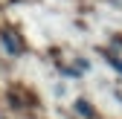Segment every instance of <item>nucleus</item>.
Returning <instances> with one entry per match:
<instances>
[{
    "instance_id": "f257e3e1",
    "label": "nucleus",
    "mask_w": 122,
    "mask_h": 119,
    "mask_svg": "<svg viewBox=\"0 0 122 119\" xmlns=\"http://www.w3.org/2000/svg\"><path fill=\"white\" fill-rule=\"evenodd\" d=\"M0 44H3L9 52H20V44L15 41V35H12V32H3V35H0Z\"/></svg>"
}]
</instances>
